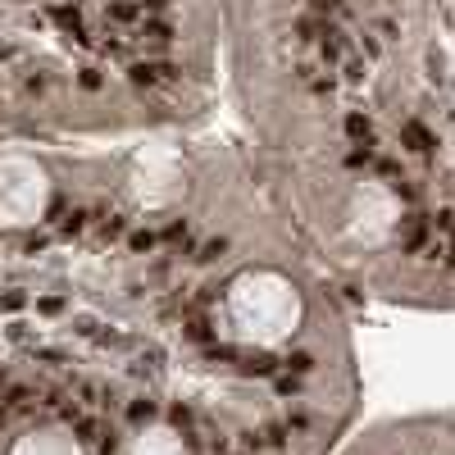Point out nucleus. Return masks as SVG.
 Segmentation results:
<instances>
[{"mask_svg": "<svg viewBox=\"0 0 455 455\" xmlns=\"http://www.w3.org/2000/svg\"><path fill=\"white\" fill-rule=\"evenodd\" d=\"M246 373H260V378H273V373H278V360H273V355H250V360H246Z\"/></svg>", "mask_w": 455, "mask_h": 455, "instance_id": "obj_10", "label": "nucleus"}, {"mask_svg": "<svg viewBox=\"0 0 455 455\" xmlns=\"http://www.w3.org/2000/svg\"><path fill=\"white\" fill-rule=\"evenodd\" d=\"M55 19L68 23V28H77V10H68V5H59V10H55Z\"/></svg>", "mask_w": 455, "mask_h": 455, "instance_id": "obj_25", "label": "nucleus"}, {"mask_svg": "<svg viewBox=\"0 0 455 455\" xmlns=\"http://www.w3.org/2000/svg\"><path fill=\"white\" fill-rule=\"evenodd\" d=\"M137 5H141V10H151V14H164V10H169V0H137Z\"/></svg>", "mask_w": 455, "mask_h": 455, "instance_id": "obj_29", "label": "nucleus"}, {"mask_svg": "<svg viewBox=\"0 0 455 455\" xmlns=\"http://www.w3.org/2000/svg\"><path fill=\"white\" fill-rule=\"evenodd\" d=\"M228 455H232V451H228Z\"/></svg>", "mask_w": 455, "mask_h": 455, "instance_id": "obj_33", "label": "nucleus"}, {"mask_svg": "<svg viewBox=\"0 0 455 455\" xmlns=\"http://www.w3.org/2000/svg\"><path fill=\"white\" fill-rule=\"evenodd\" d=\"M141 41H146V46H155V50H164V46L174 41V28H169L164 19H151L146 28H141Z\"/></svg>", "mask_w": 455, "mask_h": 455, "instance_id": "obj_5", "label": "nucleus"}, {"mask_svg": "<svg viewBox=\"0 0 455 455\" xmlns=\"http://www.w3.org/2000/svg\"><path fill=\"white\" fill-rule=\"evenodd\" d=\"M401 141L410 146L414 155H433V146H437V137H433L428 128H423L419 119H405V123H401Z\"/></svg>", "mask_w": 455, "mask_h": 455, "instance_id": "obj_2", "label": "nucleus"}, {"mask_svg": "<svg viewBox=\"0 0 455 455\" xmlns=\"http://www.w3.org/2000/svg\"><path fill=\"white\" fill-rule=\"evenodd\" d=\"M100 232H105V241H114V237L123 232V214H109L105 223H100Z\"/></svg>", "mask_w": 455, "mask_h": 455, "instance_id": "obj_20", "label": "nucleus"}, {"mask_svg": "<svg viewBox=\"0 0 455 455\" xmlns=\"http://www.w3.org/2000/svg\"><path fill=\"white\" fill-rule=\"evenodd\" d=\"M178 73H183V68L169 64V59H146V64L128 68L132 87H169V82H178Z\"/></svg>", "mask_w": 455, "mask_h": 455, "instance_id": "obj_1", "label": "nucleus"}, {"mask_svg": "<svg viewBox=\"0 0 455 455\" xmlns=\"http://www.w3.org/2000/svg\"><path fill=\"white\" fill-rule=\"evenodd\" d=\"M174 423H192V410H187V405H174Z\"/></svg>", "mask_w": 455, "mask_h": 455, "instance_id": "obj_32", "label": "nucleus"}, {"mask_svg": "<svg viewBox=\"0 0 455 455\" xmlns=\"http://www.w3.org/2000/svg\"><path fill=\"white\" fill-rule=\"evenodd\" d=\"M305 428H310V414H305V410L287 414V433H305Z\"/></svg>", "mask_w": 455, "mask_h": 455, "instance_id": "obj_21", "label": "nucleus"}, {"mask_svg": "<svg viewBox=\"0 0 455 455\" xmlns=\"http://www.w3.org/2000/svg\"><path fill=\"white\" fill-rule=\"evenodd\" d=\"M301 391V378L296 373H278V396H296Z\"/></svg>", "mask_w": 455, "mask_h": 455, "instance_id": "obj_18", "label": "nucleus"}, {"mask_svg": "<svg viewBox=\"0 0 455 455\" xmlns=\"http://www.w3.org/2000/svg\"><path fill=\"white\" fill-rule=\"evenodd\" d=\"M260 437H264V451H278V446H287V423H264L260 428Z\"/></svg>", "mask_w": 455, "mask_h": 455, "instance_id": "obj_9", "label": "nucleus"}, {"mask_svg": "<svg viewBox=\"0 0 455 455\" xmlns=\"http://www.w3.org/2000/svg\"><path fill=\"white\" fill-rule=\"evenodd\" d=\"M282 369H287V373H296V378H305V373L315 369V355H310V351H292V355L282 360Z\"/></svg>", "mask_w": 455, "mask_h": 455, "instance_id": "obj_7", "label": "nucleus"}, {"mask_svg": "<svg viewBox=\"0 0 455 455\" xmlns=\"http://www.w3.org/2000/svg\"><path fill=\"white\" fill-rule=\"evenodd\" d=\"M137 10H141V5H132V0H114V5H109V14H114V19H119V23L137 19Z\"/></svg>", "mask_w": 455, "mask_h": 455, "instance_id": "obj_15", "label": "nucleus"}, {"mask_svg": "<svg viewBox=\"0 0 455 455\" xmlns=\"http://www.w3.org/2000/svg\"><path fill=\"white\" fill-rule=\"evenodd\" d=\"M223 250H228V241H223V237H214V241H205V250H201L196 260H219Z\"/></svg>", "mask_w": 455, "mask_h": 455, "instance_id": "obj_19", "label": "nucleus"}, {"mask_svg": "<svg viewBox=\"0 0 455 455\" xmlns=\"http://www.w3.org/2000/svg\"><path fill=\"white\" fill-rule=\"evenodd\" d=\"M433 228H442V232H455V210H442V214H433Z\"/></svg>", "mask_w": 455, "mask_h": 455, "instance_id": "obj_22", "label": "nucleus"}, {"mask_svg": "<svg viewBox=\"0 0 455 455\" xmlns=\"http://www.w3.org/2000/svg\"><path fill=\"white\" fill-rule=\"evenodd\" d=\"M77 396H82L87 405H96V387H91V382H77Z\"/></svg>", "mask_w": 455, "mask_h": 455, "instance_id": "obj_30", "label": "nucleus"}, {"mask_svg": "<svg viewBox=\"0 0 455 455\" xmlns=\"http://www.w3.org/2000/svg\"><path fill=\"white\" fill-rule=\"evenodd\" d=\"M59 310H64V301H59V296H46V301H41V315H59Z\"/></svg>", "mask_w": 455, "mask_h": 455, "instance_id": "obj_27", "label": "nucleus"}, {"mask_svg": "<svg viewBox=\"0 0 455 455\" xmlns=\"http://www.w3.org/2000/svg\"><path fill=\"white\" fill-rule=\"evenodd\" d=\"M164 241H174V246H192V223H187V219H174V223L164 228Z\"/></svg>", "mask_w": 455, "mask_h": 455, "instance_id": "obj_8", "label": "nucleus"}, {"mask_svg": "<svg viewBox=\"0 0 455 455\" xmlns=\"http://www.w3.org/2000/svg\"><path fill=\"white\" fill-rule=\"evenodd\" d=\"M346 50H351L346 32H342V28H328V23H324V32H319V55H324V64H337Z\"/></svg>", "mask_w": 455, "mask_h": 455, "instance_id": "obj_4", "label": "nucleus"}, {"mask_svg": "<svg viewBox=\"0 0 455 455\" xmlns=\"http://www.w3.org/2000/svg\"><path fill=\"white\" fill-rule=\"evenodd\" d=\"M360 77H364V64H360V59H346V82H360Z\"/></svg>", "mask_w": 455, "mask_h": 455, "instance_id": "obj_26", "label": "nucleus"}, {"mask_svg": "<svg viewBox=\"0 0 455 455\" xmlns=\"http://www.w3.org/2000/svg\"><path fill=\"white\" fill-rule=\"evenodd\" d=\"M360 46H364V55H369V59H378V37H364Z\"/></svg>", "mask_w": 455, "mask_h": 455, "instance_id": "obj_31", "label": "nucleus"}, {"mask_svg": "<svg viewBox=\"0 0 455 455\" xmlns=\"http://www.w3.org/2000/svg\"><path fill=\"white\" fill-rule=\"evenodd\" d=\"M155 241H160V237H155L151 228H137V232H132V237H128V246L137 250V255H146V250H155Z\"/></svg>", "mask_w": 455, "mask_h": 455, "instance_id": "obj_11", "label": "nucleus"}, {"mask_svg": "<svg viewBox=\"0 0 455 455\" xmlns=\"http://www.w3.org/2000/svg\"><path fill=\"white\" fill-rule=\"evenodd\" d=\"M23 301H28L23 292H5V310H23Z\"/></svg>", "mask_w": 455, "mask_h": 455, "instance_id": "obj_28", "label": "nucleus"}, {"mask_svg": "<svg viewBox=\"0 0 455 455\" xmlns=\"http://www.w3.org/2000/svg\"><path fill=\"white\" fill-rule=\"evenodd\" d=\"M73 428H77V437H82V442H96V437H100V428H96L91 419H82V414L73 419Z\"/></svg>", "mask_w": 455, "mask_h": 455, "instance_id": "obj_16", "label": "nucleus"}, {"mask_svg": "<svg viewBox=\"0 0 455 455\" xmlns=\"http://www.w3.org/2000/svg\"><path fill=\"white\" fill-rule=\"evenodd\" d=\"M187 337L201 342V346H210V342H214V328H210L205 319H192V324H187Z\"/></svg>", "mask_w": 455, "mask_h": 455, "instance_id": "obj_13", "label": "nucleus"}, {"mask_svg": "<svg viewBox=\"0 0 455 455\" xmlns=\"http://www.w3.org/2000/svg\"><path fill=\"white\" fill-rule=\"evenodd\" d=\"M319 32H324V28H319L315 19H296V41H301V46L319 41Z\"/></svg>", "mask_w": 455, "mask_h": 455, "instance_id": "obj_12", "label": "nucleus"}, {"mask_svg": "<svg viewBox=\"0 0 455 455\" xmlns=\"http://www.w3.org/2000/svg\"><path fill=\"white\" fill-rule=\"evenodd\" d=\"M82 223H87V210H73V214H64V232H68V237H77V232H82Z\"/></svg>", "mask_w": 455, "mask_h": 455, "instance_id": "obj_17", "label": "nucleus"}, {"mask_svg": "<svg viewBox=\"0 0 455 455\" xmlns=\"http://www.w3.org/2000/svg\"><path fill=\"white\" fill-rule=\"evenodd\" d=\"M310 5H315L319 14H337V10H342V5H346V0H310Z\"/></svg>", "mask_w": 455, "mask_h": 455, "instance_id": "obj_23", "label": "nucleus"}, {"mask_svg": "<svg viewBox=\"0 0 455 455\" xmlns=\"http://www.w3.org/2000/svg\"><path fill=\"white\" fill-rule=\"evenodd\" d=\"M346 137L373 141V119H369V114H360V109H351V114H346Z\"/></svg>", "mask_w": 455, "mask_h": 455, "instance_id": "obj_6", "label": "nucleus"}, {"mask_svg": "<svg viewBox=\"0 0 455 455\" xmlns=\"http://www.w3.org/2000/svg\"><path fill=\"white\" fill-rule=\"evenodd\" d=\"M77 82H82L87 91H96V87H100V73H96V68H82V77H77Z\"/></svg>", "mask_w": 455, "mask_h": 455, "instance_id": "obj_24", "label": "nucleus"}, {"mask_svg": "<svg viewBox=\"0 0 455 455\" xmlns=\"http://www.w3.org/2000/svg\"><path fill=\"white\" fill-rule=\"evenodd\" d=\"M423 241H428V219H423V214H405V223H401V250H405V255H414V250H423Z\"/></svg>", "mask_w": 455, "mask_h": 455, "instance_id": "obj_3", "label": "nucleus"}, {"mask_svg": "<svg viewBox=\"0 0 455 455\" xmlns=\"http://www.w3.org/2000/svg\"><path fill=\"white\" fill-rule=\"evenodd\" d=\"M151 414H155V401H132V405H128V419H132V423H146Z\"/></svg>", "mask_w": 455, "mask_h": 455, "instance_id": "obj_14", "label": "nucleus"}]
</instances>
